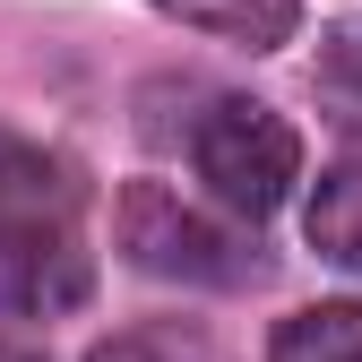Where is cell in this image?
<instances>
[{
	"mask_svg": "<svg viewBox=\"0 0 362 362\" xmlns=\"http://www.w3.org/2000/svg\"><path fill=\"white\" fill-rule=\"evenodd\" d=\"M267 362H362V302H310L276 320Z\"/></svg>",
	"mask_w": 362,
	"mask_h": 362,
	"instance_id": "8992f818",
	"label": "cell"
},
{
	"mask_svg": "<svg viewBox=\"0 0 362 362\" xmlns=\"http://www.w3.org/2000/svg\"><path fill=\"white\" fill-rule=\"evenodd\" d=\"M302 233H310L320 259L362 267V156H345V164L320 173V190H310V207H302Z\"/></svg>",
	"mask_w": 362,
	"mask_h": 362,
	"instance_id": "5b68a950",
	"label": "cell"
},
{
	"mask_svg": "<svg viewBox=\"0 0 362 362\" xmlns=\"http://www.w3.org/2000/svg\"><path fill=\"white\" fill-rule=\"evenodd\" d=\"M156 9L216 35V43H242V52H276L302 26V0H156Z\"/></svg>",
	"mask_w": 362,
	"mask_h": 362,
	"instance_id": "277c9868",
	"label": "cell"
},
{
	"mask_svg": "<svg viewBox=\"0 0 362 362\" xmlns=\"http://www.w3.org/2000/svg\"><path fill=\"white\" fill-rule=\"evenodd\" d=\"M112 242H121V259L139 267V276L199 285V293H242V285L267 276V250L242 224L190 207L181 190H164V181H129L112 199Z\"/></svg>",
	"mask_w": 362,
	"mask_h": 362,
	"instance_id": "7a4b0ae2",
	"label": "cell"
},
{
	"mask_svg": "<svg viewBox=\"0 0 362 362\" xmlns=\"http://www.w3.org/2000/svg\"><path fill=\"white\" fill-rule=\"evenodd\" d=\"M86 362H233L207 328H190V320H139V328H121V337H104Z\"/></svg>",
	"mask_w": 362,
	"mask_h": 362,
	"instance_id": "52a82bcc",
	"label": "cell"
},
{
	"mask_svg": "<svg viewBox=\"0 0 362 362\" xmlns=\"http://www.w3.org/2000/svg\"><path fill=\"white\" fill-rule=\"evenodd\" d=\"M95 293L86 181L69 156L0 121V320H69Z\"/></svg>",
	"mask_w": 362,
	"mask_h": 362,
	"instance_id": "6da1fadb",
	"label": "cell"
},
{
	"mask_svg": "<svg viewBox=\"0 0 362 362\" xmlns=\"http://www.w3.org/2000/svg\"><path fill=\"white\" fill-rule=\"evenodd\" d=\"M320 95H337V104L362 112V18H337L320 35Z\"/></svg>",
	"mask_w": 362,
	"mask_h": 362,
	"instance_id": "ba28073f",
	"label": "cell"
},
{
	"mask_svg": "<svg viewBox=\"0 0 362 362\" xmlns=\"http://www.w3.org/2000/svg\"><path fill=\"white\" fill-rule=\"evenodd\" d=\"M0 362H43L35 345H18V337H0Z\"/></svg>",
	"mask_w": 362,
	"mask_h": 362,
	"instance_id": "9c48e42d",
	"label": "cell"
},
{
	"mask_svg": "<svg viewBox=\"0 0 362 362\" xmlns=\"http://www.w3.org/2000/svg\"><path fill=\"white\" fill-rule=\"evenodd\" d=\"M190 173L207 181V199L224 216H276L293 199V181H302V139H293V121L276 104H259V95H216L199 121H190Z\"/></svg>",
	"mask_w": 362,
	"mask_h": 362,
	"instance_id": "3957f363",
	"label": "cell"
}]
</instances>
